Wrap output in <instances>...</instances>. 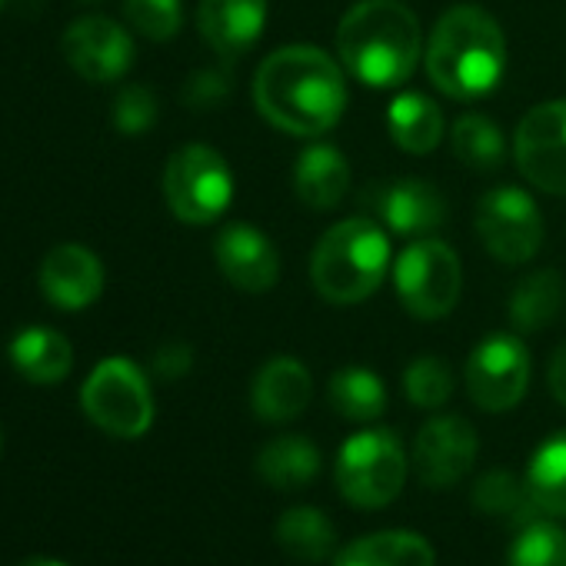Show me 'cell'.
<instances>
[{"label": "cell", "instance_id": "13", "mask_svg": "<svg viewBox=\"0 0 566 566\" xmlns=\"http://www.w3.org/2000/svg\"><path fill=\"white\" fill-rule=\"evenodd\" d=\"M64 57L84 81L114 84L134 64V41L117 21L91 14V18H81L67 28Z\"/></svg>", "mask_w": 566, "mask_h": 566}, {"label": "cell", "instance_id": "30", "mask_svg": "<svg viewBox=\"0 0 566 566\" xmlns=\"http://www.w3.org/2000/svg\"><path fill=\"white\" fill-rule=\"evenodd\" d=\"M506 566H566V530L543 516L520 523L506 549Z\"/></svg>", "mask_w": 566, "mask_h": 566}, {"label": "cell", "instance_id": "34", "mask_svg": "<svg viewBox=\"0 0 566 566\" xmlns=\"http://www.w3.org/2000/svg\"><path fill=\"white\" fill-rule=\"evenodd\" d=\"M230 84L223 74L217 71H207V74H197L193 81H187V101L193 107H210V104H220L227 97Z\"/></svg>", "mask_w": 566, "mask_h": 566}, {"label": "cell", "instance_id": "11", "mask_svg": "<svg viewBox=\"0 0 566 566\" xmlns=\"http://www.w3.org/2000/svg\"><path fill=\"white\" fill-rule=\"evenodd\" d=\"M513 157L536 190L566 193V101H546L523 114Z\"/></svg>", "mask_w": 566, "mask_h": 566}, {"label": "cell", "instance_id": "9", "mask_svg": "<svg viewBox=\"0 0 566 566\" xmlns=\"http://www.w3.org/2000/svg\"><path fill=\"white\" fill-rule=\"evenodd\" d=\"M476 233L500 263H526L543 243V217L523 187L500 184L476 200Z\"/></svg>", "mask_w": 566, "mask_h": 566}, {"label": "cell", "instance_id": "20", "mask_svg": "<svg viewBox=\"0 0 566 566\" xmlns=\"http://www.w3.org/2000/svg\"><path fill=\"white\" fill-rule=\"evenodd\" d=\"M334 566H437V553L420 533L380 530L337 549Z\"/></svg>", "mask_w": 566, "mask_h": 566}, {"label": "cell", "instance_id": "29", "mask_svg": "<svg viewBox=\"0 0 566 566\" xmlns=\"http://www.w3.org/2000/svg\"><path fill=\"white\" fill-rule=\"evenodd\" d=\"M473 506L486 516H513L520 523L533 520L530 510H539L530 496L526 480L513 476L503 467L486 470L476 483H473Z\"/></svg>", "mask_w": 566, "mask_h": 566}, {"label": "cell", "instance_id": "18", "mask_svg": "<svg viewBox=\"0 0 566 566\" xmlns=\"http://www.w3.org/2000/svg\"><path fill=\"white\" fill-rule=\"evenodd\" d=\"M197 28L213 54L233 61L263 38L266 0H200Z\"/></svg>", "mask_w": 566, "mask_h": 566}, {"label": "cell", "instance_id": "1", "mask_svg": "<svg viewBox=\"0 0 566 566\" xmlns=\"http://www.w3.org/2000/svg\"><path fill=\"white\" fill-rule=\"evenodd\" d=\"M347 101L344 64L311 44L273 51L253 74V104L260 117L291 137H321L334 130Z\"/></svg>", "mask_w": 566, "mask_h": 566}, {"label": "cell", "instance_id": "8", "mask_svg": "<svg viewBox=\"0 0 566 566\" xmlns=\"http://www.w3.org/2000/svg\"><path fill=\"white\" fill-rule=\"evenodd\" d=\"M164 197L177 220L203 227L227 213L233 200V174L213 147L187 144L167 160Z\"/></svg>", "mask_w": 566, "mask_h": 566}, {"label": "cell", "instance_id": "22", "mask_svg": "<svg viewBox=\"0 0 566 566\" xmlns=\"http://www.w3.org/2000/svg\"><path fill=\"white\" fill-rule=\"evenodd\" d=\"M8 357H11L14 370L31 384H61L74 367L71 340L48 327L21 331L8 347Z\"/></svg>", "mask_w": 566, "mask_h": 566}, {"label": "cell", "instance_id": "26", "mask_svg": "<svg viewBox=\"0 0 566 566\" xmlns=\"http://www.w3.org/2000/svg\"><path fill=\"white\" fill-rule=\"evenodd\" d=\"M526 486L539 513L566 516V430L546 437L530 463H526Z\"/></svg>", "mask_w": 566, "mask_h": 566}, {"label": "cell", "instance_id": "10", "mask_svg": "<svg viewBox=\"0 0 566 566\" xmlns=\"http://www.w3.org/2000/svg\"><path fill=\"white\" fill-rule=\"evenodd\" d=\"M467 394L486 413L513 410L530 387V350L516 334H490L467 360Z\"/></svg>", "mask_w": 566, "mask_h": 566}, {"label": "cell", "instance_id": "35", "mask_svg": "<svg viewBox=\"0 0 566 566\" xmlns=\"http://www.w3.org/2000/svg\"><path fill=\"white\" fill-rule=\"evenodd\" d=\"M190 364H193V354H190V347H184V344L160 347L157 357H154V370H157V377H164V380H180V377L190 370Z\"/></svg>", "mask_w": 566, "mask_h": 566}, {"label": "cell", "instance_id": "21", "mask_svg": "<svg viewBox=\"0 0 566 566\" xmlns=\"http://www.w3.org/2000/svg\"><path fill=\"white\" fill-rule=\"evenodd\" d=\"M321 473V450L311 437L283 433L260 447L256 476L273 490H301Z\"/></svg>", "mask_w": 566, "mask_h": 566}, {"label": "cell", "instance_id": "31", "mask_svg": "<svg viewBox=\"0 0 566 566\" xmlns=\"http://www.w3.org/2000/svg\"><path fill=\"white\" fill-rule=\"evenodd\" d=\"M403 390L413 407L437 410L453 397V370L440 357H417L403 370Z\"/></svg>", "mask_w": 566, "mask_h": 566}, {"label": "cell", "instance_id": "37", "mask_svg": "<svg viewBox=\"0 0 566 566\" xmlns=\"http://www.w3.org/2000/svg\"><path fill=\"white\" fill-rule=\"evenodd\" d=\"M21 566H67V563H61V559H54V556H31V559H24Z\"/></svg>", "mask_w": 566, "mask_h": 566}, {"label": "cell", "instance_id": "5", "mask_svg": "<svg viewBox=\"0 0 566 566\" xmlns=\"http://www.w3.org/2000/svg\"><path fill=\"white\" fill-rule=\"evenodd\" d=\"M410 460L400 437L387 427H370L344 440L334 467L340 496L357 510L390 506L407 483Z\"/></svg>", "mask_w": 566, "mask_h": 566}, {"label": "cell", "instance_id": "24", "mask_svg": "<svg viewBox=\"0 0 566 566\" xmlns=\"http://www.w3.org/2000/svg\"><path fill=\"white\" fill-rule=\"evenodd\" d=\"M563 297H566V280L556 270H549V266L533 270L516 283L513 294H510V304H506L510 324L520 334H536L556 321Z\"/></svg>", "mask_w": 566, "mask_h": 566}, {"label": "cell", "instance_id": "6", "mask_svg": "<svg viewBox=\"0 0 566 566\" xmlns=\"http://www.w3.org/2000/svg\"><path fill=\"white\" fill-rule=\"evenodd\" d=\"M81 407L94 427L117 440H137L154 423L150 384L127 357H107L91 370L81 387Z\"/></svg>", "mask_w": 566, "mask_h": 566}, {"label": "cell", "instance_id": "23", "mask_svg": "<svg viewBox=\"0 0 566 566\" xmlns=\"http://www.w3.org/2000/svg\"><path fill=\"white\" fill-rule=\"evenodd\" d=\"M276 543L291 559L324 563L337 553V526L317 506H291L276 520Z\"/></svg>", "mask_w": 566, "mask_h": 566}, {"label": "cell", "instance_id": "32", "mask_svg": "<svg viewBox=\"0 0 566 566\" xmlns=\"http://www.w3.org/2000/svg\"><path fill=\"white\" fill-rule=\"evenodd\" d=\"M124 14L130 28L150 41H170L184 28L180 0H124Z\"/></svg>", "mask_w": 566, "mask_h": 566}, {"label": "cell", "instance_id": "2", "mask_svg": "<svg viewBox=\"0 0 566 566\" xmlns=\"http://www.w3.org/2000/svg\"><path fill=\"white\" fill-rule=\"evenodd\" d=\"M344 71L367 87H400L423 57L417 14L400 0H360L337 28Z\"/></svg>", "mask_w": 566, "mask_h": 566}, {"label": "cell", "instance_id": "33", "mask_svg": "<svg viewBox=\"0 0 566 566\" xmlns=\"http://www.w3.org/2000/svg\"><path fill=\"white\" fill-rule=\"evenodd\" d=\"M157 120V97L144 84H130L114 101V127L127 137L150 130Z\"/></svg>", "mask_w": 566, "mask_h": 566}, {"label": "cell", "instance_id": "17", "mask_svg": "<svg viewBox=\"0 0 566 566\" xmlns=\"http://www.w3.org/2000/svg\"><path fill=\"white\" fill-rule=\"evenodd\" d=\"M314 400V377L297 357L266 360L250 387V407L263 423H291Z\"/></svg>", "mask_w": 566, "mask_h": 566}, {"label": "cell", "instance_id": "19", "mask_svg": "<svg viewBox=\"0 0 566 566\" xmlns=\"http://www.w3.org/2000/svg\"><path fill=\"white\" fill-rule=\"evenodd\" d=\"M294 190L314 210H334L350 190V164L331 144L307 147L294 164Z\"/></svg>", "mask_w": 566, "mask_h": 566}, {"label": "cell", "instance_id": "28", "mask_svg": "<svg viewBox=\"0 0 566 566\" xmlns=\"http://www.w3.org/2000/svg\"><path fill=\"white\" fill-rule=\"evenodd\" d=\"M453 154L470 167V170H483V174H493L503 167L506 160V140H503V130L483 117V114H463L457 124H453Z\"/></svg>", "mask_w": 566, "mask_h": 566}, {"label": "cell", "instance_id": "25", "mask_svg": "<svg viewBox=\"0 0 566 566\" xmlns=\"http://www.w3.org/2000/svg\"><path fill=\"white\" fill-rule=\"evenodd\" d=\"M387 134L407 154H430L443 137V111L427 94H397L387 111Z\"/></svg>", "mask_w": 566, "mask_h": 566}, {"label": "cell", "instance_id": "36", "mask_svg": "<svg viewBox=\"0 0 566 566\" xmlns=\"http://www.w3.org/2000/svg\"><path fill=\"white\" fill-rule=\"evenodd\" d=\"M546 384H549V394H553V400L566 407V347H559V350L549 357V367H546Z\"/></svg>", "mask_w": 566, "mask_h": 566}, {"label": "cell", "instance_id": "12", "mask_svg": "<svg viewBox=\"0 0 566 566\" xmlns=\"http://www.w3.org/2000/svg\"><path fill=\"white\" fill-rule=\"evenodd\" d=\"M476 450H480V440H476L473 423L463 417L443 413L420 427L413 440V470L423 486L447 490L473 470Z\"/></svg>", "mask_w": 566, "mask_h": 566}, {"label": "cell", "instance_id": "3", "mask_svg": "<svg viewBox=\"0 0 566 566\" xmlns=\"http://www.w3.org/2000/svg\"><path fill=\"white\" fill-rule=\"evenodd\" d=\"M427 77L453 101H480L496 91L506 74V38L500 24L473 8L447 11L427 44Z\"/></svg>", "mask_w": 566, "mask_h": 566}, {"label": "cell", "instance_id": "16", "mask_svg": "<svg viewBox=\"0 0 566 566\" xmlns=\"http://www.w3.org/2000/svg\"><path fill=\"white\" fill-rule=\"evenodd\" d=\"M38 280L57 311H84L104 294V263L84 243H57L41 260Z\"/></svg>", "mask_w": 566, "mask_h": 566}, {"label": "cell", "instance_id": "38", "mask_svg": "<svg viewBox=\"0 0 566 566\" xmlns=\"http://www.w3.org/2000/svg\"><path fill=\"white\" fill-rule=\"evenodd\" d=\"M0 450H4V433H0Z\"/></svg>", "mask_w": 566, "mask_h": 566}, {"label": "cell", "instance_id": "39", "mask_svg": "<svg viewBox=\"0 0 566 566\" xmlns=\"http://www.w3.org/2000/svg\"><path fill=\"white\" fill-rule=\"evenodd\" d=\"M0 8H4V0H0Z\"/></svg>", "mask_w": 566, "mask_h": 566}, {"label": "cell", "instance_id": "15", "mask_svg": "<svg viewBox=\"0 0 566 566\" xmlns=\"http://www.w3.org/2000/svg\"><path fill=\"white\" fill-rule=\"evenodd\" d=\"M213 256L220 273L243 294H266L280 280V253L273 240L250 223H227L217 233Z\"/></svg>", "mask_w": 566, "mask_h": 566}, {"label": "cell", "instance_id": "27", "mask_svg": "<svg viewBox=\"0 0 566 566\" xmlns=\"http://www.w3.org/2000/svg\"><path fill=\"white\" fill-rule=\"evenodd\" d=\"M331 407L354 423H370L387 410V387L367 367H344L327 384Z\"/></svg>", "mask_w": 566, "mask_h": 566}, {"label": "cell", "instance_id": "14", "mask_svg": "<svg viewBox=\"0 0 566 566\" xmlns=\"http://www.w3.org/2000/svg\"><path fill=\"white\" fill-rule=\"evenodd\" d=\"M364 200L387 230L403 233V237H423L443 227L447 220L443 193L430 180H417V177L374 184Z\"/></svg>", "mask_w": 566, "mask_h": 566}, {"label": "cell", "instance_id": "7", "mask_svg": "<svg viewBox=\"0 0 566 566\" xmlns=\"http://www.w3.org/2000/svg\"><path fill=\"white\" fill-rule=\"evenodd\" d=\"M394 287L400 307L417 321L447 317L463 287V270L453 247L433 237L413 240L394 263Z\"/></svg>", "mask_w": 566, "mask_h": 566}, {"label": "cell", "instance_id": "4", "mask_svg": "<svg viewBox=\"0 0 566 566\" xmlns=\"http://www.w3.org/2000/svg\"><path fill=\"white\" fill-rule=\"evenodd\" d=\"M390 266V237L370 217L334 223L314 247L311 280L327 304L350 307L377 294Z\"/></svg>", "mask_w": 566, "mask_h": 566}]
</instances>
